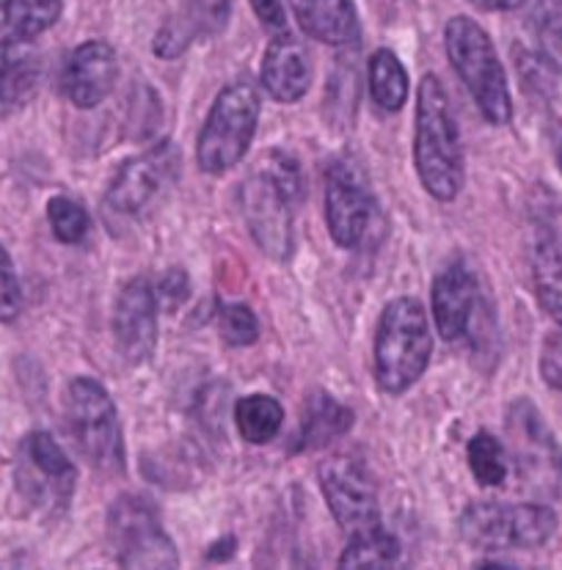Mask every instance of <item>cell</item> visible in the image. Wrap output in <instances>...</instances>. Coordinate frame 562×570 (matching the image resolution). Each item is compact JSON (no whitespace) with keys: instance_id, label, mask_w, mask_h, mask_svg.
<instances>
[{"instance_id":"6da1fadb","label":"cell","mask_w":562,"mask_h":570,"mask_svg":"<svg viewBox=\"0 0 562 570\" xmlns=\"http://www.w3.org/2000/svg\"><path fill=\"white\" fill-rule=\"evenodd\" d=\"M414 168L431 199L450 205L461 196L466 183L461 127L452 116L450 97L436 75H425L416 89Z\"/></svg>"},{"instance_id":"7a4b0ae2","label":"cell","mask_w":562,"mask_h":570,"mask_svg":"<svg viewBox=\"0 0 562 570\" xmlns=\"http://www.w3.org/2000/svg\"><path fill=\"white\" fill-rule=\"evenodd\" d=\"M304 196V177L295 157L270 153L259 171L248 174L240 185V215L254 243L270 259L284 262L295 248V205Z\"/></svg>"},{"instance_id":"3957f363","label":"cell","mask_w":562,"mask_h":570,"mask_svg":"<svg viewBox=\"0 0 562 570\" xmlns=\"http://www.w3.org/2000/svg\"><path fill=\"white\" fill-rule=\"evenodd\" d=\"M433 356V334L425 306L416 298H394L384 306L375 331V383L390 397L408 392Z\"/></svg>"},{"instance_id":"277c9868","label":"cell","mask_w":562,"mask_h":570,"mask_svg":"<svg viewBox=\"0 0 562 570\" xmlns=\"http://www.w3.org/2000/svg\"><path fill=\"white\" fill-rule=\"evenodd\" d=\"M444 48L452 69L461 75L480 114L491 125H507L513 119V100H510L505 67L489 33L472 17L457 14L444 28Z\"/></svg>"},{"instance_id":"5b68a950","label":"cell","mask_w":562,"mask_h":570,"mask_svg":"<svg viewBox=\"0 0 562 570\" xmlns=\"http://www.w3.org/2000/svg\"><path fill=\"white\" fill-rule=\"evenodd\" d=\"M67 428L80 455L100 474L116 476L125 471V435L111 394L89 375L72 377L67 386Z\"/></svg>"},{"instance_id":"8992f818","label":"cell","mask_w":562,"mask_h":570,"mask_svg":"<svg viewBox=\"0 0 562 570\" xmlns=\"http://www.w3.org/2000/svg\"><path fill=\"white\" fill-rule=\"evenodd\" d=\"M259 91L248 80H235L218 91L196 144V163L205 174L218 177L243 160L259 125Z\"/></svg>"},{"instance_id":"52a82bcc","label":"cell","mask_w":562,"mask_h":570,"mask_svg":"<svg viewBox=\"0 0 562 570\" xmlns=\"http://www.w3.org/2000/svg\"><path fill=\"white\" fill-rule=\"evenodd\" d=\"M457 527L474 549H541L558 532V515L546 504L472 502L461 513Z\"/></svg>"},{"instance_id":"ba28073f","label":"cell","mask_w":562,"mask_h":570,"mask_svg":"<svg viewBox=\"0 0 562 570\" xmlns=\"http://www.w3.org/2000/svg\"><path fill=\"white\" fill-rule=\"evenodd\" d=\"M108 538L121 568H177L179 554L149 499L125 493L108 510Z\"/></svg>"},{"instance_id":"9c48e42d","label":"cell","mask_w":562,"mask_h":570,"mask_svg":"<svg viewBox=\"0 0 562 570\" xmlns=\"http://www.w3.org/2000/svg\"><path fill=\"white\" fill-rule=\"evenodd\" d=\"M14 482L28 508L39 510V513L63 515V510L72 502L78 471L53 435L45 430H33L20 444Z\"/></svg>"},{"instance_id":"30bf717a","label":"cell","mask_w":562,"mask_h":570,"mask_svg":"<svg viewBox=\"0 0 562 570\" xmlns=\"http://www.w3.org/2000/svg\"><path fill=\"white\" fill-rule=\"evenodd\" d=\"M507 441L521 482L541 497L558 493L562 485V450L530 400L521 397L507 409Z\"/></svg>"},{"instance_id":"8fae6325","label":"cell","mask_w":562,"mask_h":570,"mask_svg":"<svg viewBox=\"0 0 562 570\" xmlns=\"http://www.w3.org/2000/svg\"><path fill=\"white\" fill-rule=\"evenodd\" d=\"M321 491L326 497L334 521L347 538L381 527L378 493L369 482L367 469L353 455H334L317 471Z\"/></svg>"},{"instance_id":"7c38bea8","label":"cell","mask_w":562,"mask_h":570,"mask_svg":"<svg viewBox=\"0 0 562 570\" xmlns=\"http://www.w3.org/2000/svg\"><path fill=\"white\" fill-rule=\"evenodd\" d=\"M114 342L127 364H144L158 347V295L149 278H130L114 304Z\"/></svg>"},{"instance_id":"4fadbf2b","label":"cell","mask_w":562,"mask_h":570,"mask_svg":"<svg viewBox=\"0 0 562 570\" xmlns=\"http://www.w3.org/2000/svg\"><path fill=\"white\" fill-rule=\"evenodd\" d=\"M433 317L444 342L472 340L477 323H483L485 304L480 295V282L463 262H452L433 278Z\"/></svg>"},{"instance_id":"5bb4252c","label":"cell","mask_w":562,"mask_h":570,"mask_svg":"<svg viewBox=\"0 0 562 570\" xmlns=\"http://www.w3.org/2000/svg\"><path fill=\"white\" fill-rule=\"evenodd\" d=\"M373 220V196L362 174L347 163H334L326 179V224L339 248H356Z\"/></svg>"},{"instance_id":"9a60e30c","label":"cell","mask_w":562,"mask_h":570,"mask_svg":"<svg viewBox=\"0 0 562 570\" xmlns=\"http://www.w3.org/2000/svg\"><path fill=\"white\" fill-rule=\"evenodd\" d=\"M119 80V58L106 39H89L69 52L61 72L67 100L80 110H91L111 97Z\"/></svg>"},{"instance_id":"2e32d148","label":"cell","mask_w":562,"mask_h":570,"mask_svg":"<svg viewBox=\"0 0 562 570\" xmlns=\"http://www.w3.org/2000/svg\"><path fill=\"white\" fill-rule=\"evenodd\" d=\"M259 80H263V89L268 91L276 102L282 105L298 102L312 86L309 52H306V48L298 42V39L289 37L287 31L276 33L263 56Z\"/></svg>"},{"instance_id":"e0dca14e","label":"cell","mask_w":562,"mask_h":570,"mask_svg":"<svg viewBox=\"0 0 562 570\" xmlns=\"http://www.w3.org/2000/svg\"><path fill=\"white\" fill-rule=\"evenodd\" d=\"M171 174V153L169 147L158 149L152 155H141L127 160L119 171L114 174L111 185H108L106 202L108 207L121 215L141 213L149 202L158 196L164 183Z\"/></svg>"},{"instance_id":"ac0fdd59","label":"cell","mask_w":562,"mask_h":570,"mask_svg":"<svg viewBox=\"0 0 562 570\" xmlns=\"http://www.w3.org/2000/svg\"><path fill=\"white\" fill-rule=\"evenodd\" d=\"M42 83V52L33 39L3 37L0 42V116L20 114Z\"/></svg>"},{"instance_id":"d6986e66","label":"cell","mask_w":562,"mask_h":570,"mask_svg":"<svg viewBox=\"0 0 562 570\" xmlns=\"http://www.w3.org/2000/svg\"><path fill=\"white\" fill-rule=\"evenodd\" d=\"M300 31L328 48L358 42V14L353 0H289Z\"/></svg>"},{"instance_id":"ffe728a7","label":"cell","mask_w":562,"mask_h":570,"mask_svg":"<svg viewBox=\"0 0 562 570\" xmlns=\"http://www.w3.org/2000/svg\"><path fill=\"white\" fill-rule=\"evenodd\" d=\"M353 419H356L353 409H347L337 397H332L328 392H312L304 405V414H300L295 452L326 450L328 444L351 433Z\"/></svg>"},{"instance_id":"44dd1931","label":"cell","mask_w":562,"mask_h":570,"mask_svg":"<svg viewBox=\"0 0 562 570\" xmlns=\"http://www.w3.org/2000/svg\"><path fill=\"white\" fill-rule=\"evenodd\" d=\"M532 284L543 312L562 328V252L552 235H538L532 243Z\"/></svg>"},{"instance_id":"7402d4cb","label":"cell","mask_w":562,"mask_h":570,"mask_svg":"<svg viewBox=\"0 0 562 570\" xmlns=\"http://www.w3.org/2000/svg\"><path fill=\"white\" fill-rule=\"evenodd\" d=\"M369 97L386 114H397L405 108L411 95V80L403 61L390 48H378L367 63Z\"/></svg>"},{"instance_id":"603a6c76","label":"cell","mask_w":562,"mask_h":570,"mask_svg":"<svg viewBox=\"0 0 562 570\" xmlns=\"http://www.w3.org/2000/svg\"><path fill=\"white\" fill-rule=\"evenodd\" d=\"M63 11V0H0V33L37 39L50 31Z\"/></svg>"},{"instance_id":"cb8c5ba5","label":"cell","mask_w":562,"mask_h":570,"mask_svg":"<svg viewBox=\"0 0 562 570\" xmlns=\"http://www.w3.org/2000/svg\"><path fill=\"white\" fill-rule=\"evenodd\" d=\"M284 422V409L270 394H248L240 397L235 405V424L237 433L246 444L263 446L279 435Z\"/></svg>"},{"instance_id":"d4e9b609","label":"cell","mask_w":562,"mask_h":570,"mask_svg":"<svg viewBox=\"0 0 562 570\" xmlns=\"http://www.w3.org/2000/svg\"><path fill=\"white\" fill-rule=\"evenodd\" d=\"M400 560V540L392 532H386L384 527H375L369 532L353 534L347 540L345 551L339 557L342 570H378V568H392Z\"/></svg>"},{"instance_id":"484cf974","label":"cell","mask_w":562,"mask_h":570,"mask_svg":"<svg viewBox=\"0 0 562 570\" xmlns=\"http://www.w3.org/2000/svg\"><path fill=\"white\" fill-rule=\"evenodd\" d=\"M466 463L474 480L483 488L505 485L510 474L507 452L505 446H502V441L496 439L494 433H489V430L472 435V441H469L466 446Z\"/></svg>"},{"instance_id":"4316f807","label":"cell","mask_w":562,"mask_h":570,"mask_svg":"<svg viewBox=\"0 0 562 570\" xmlns=\"http://www.w3.org/2000/svg\"><path fill=\"white\" fill-rule=\"evenodd\" d=\"M532 22L538 56L549 69L562 75V0H538Z\"/></svg>"},{"instance_id":"83f0119b","label":"cell","mask_w":562,"mask_h":570,"mask_svg":"<svg viewBox=\"0 0 562 570\" xmlns=\"http://www.w3.org/2000/svg\"><path fill=\"white\" fill-rule=\"evenodd\" d=\"M231 17V0H183V11L174 20L194 39L218 37Z\"/></svg>"},{"instance_id":"f1b7e54d","label":"cell","mask_w":562,"mask_h":570,"mask_svg":"<svg viewBox=\"0 0 562 570\" xmlns=\"http://www.w3.org/2000/svg\"><path fill=\"white\" fill-rule=\"evenodd\" d=\"M48 220L56 240L63 246H78L89 235V213L69 196H53L48 202Z\"/></svg>"},{"instance_id":"f546056e","label":"cell","mask_w":562,"mask_h":570,"mask_svg":"<svg viewBox=\"0 0 562 570\" xmlns=\"http://www.w3.org/2000/svg\"><path fill=\"white\" fill-rule=\"evenodd\" d=\"M218 328L226 345L248 347L259 340V320L246 304H226L218 312Z\"/></svg>"},{"instance_id":"4dcf8cb0","label":"cell","mask_w":562,"mask_h":570,"mask_svg":"<svg viewBox=\"0 0 562 570\" xmlns=\"http://www.w3.org/2000/svg\"><path fill=\"white\" fill-rule=\"evenodd\" d=\"M22 312V287L17 278L14 262L9 252L0 246V323H11Z\"/></svg>"},{"instance_id":"1f68e13d","label":"cell","mask_w":562,"mask_h":570,"mask_svg":"<svg viewBox=\"0 0 562 570\" xmlns=\"http://www.w3.org/2000/svg\"><path fill=\"white\" fill-rule=\"evenodd\" d=\"M541 377L549 389L562 392V331H552L541 347Z\"/></svg>"},{"instance_id":"d6a6232c","label":"cell","mask_w":562,"mask_h":570,"mask_svg":"<svg viewBox=\"0 0 562 570\" xmlns=\"http://www.w3.org/2000/svg\"><path fill=\"white\" fill-rule=\"evenodd\" d=\"M252 9L257 14V20L263 22L268 31L284 33L287 31V14H284L282 0H252Z\"/></svg>"},{"instance_id":"836d02e7","label":"cell","mask_w":562,"mask_h":570,"mask_svg":"<svg viewBox=\"0 0 562 570\" xmlns=\"http://www.w3.org/2000/svg\"><path fill=\"white\" fill-rule=\"evenodd\" d=\"M472 6H477L480 11H515L526 3V0H469Z\"/></svg>"},{"instance_id":"e575fe53","label":"cell","mask_w":562,"mask_h":570,"mask_svg":"<svg viewBox=\"0 0 562 570\" xmlns=\"http://www.w3.org/2000/svg\"><path fill=\"white\" fill-rule=\"evenodd\" d=\"M558 166H560V171H562V144H560V149H558Z\"/></svg>"}]
</instances>
